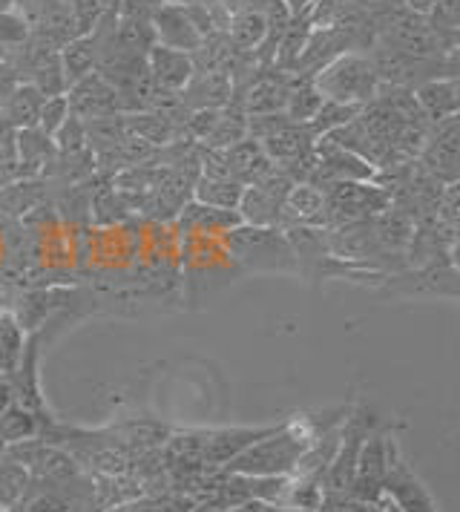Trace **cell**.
Returning <instances> with one entry per match:
<instances>
[{
    "label": "cell",
    "instance_id": "6",
    "mask_svg": "<svg viewBox=\"0 0 460 512\" xmlns=\"http://www.w3.org/2000/svg\"><path fill=\"white\" fill-rule=\"evenodd\" d=\"M383 498L400 512H440L437 501L432 498L429 487L414 475V469L400 452V443L389 432V469H386V484H383Z\"/></svg>",
    "mask_w": 460,
    "mask_h": 512
},
{
    "label": "cell",
    "instance_id": "15",
    "mask_svg": "<svg viewBox=\"0 0 460 512\" xmlns=\"http://www.w3.org/2000/svg\"><path fill=\"white\" fill-rule=\"evenodd\" d=\"M282 208L285 202L268 193L265 187L251 185L245 187L242 193V202H239V216H242V225H253V228H276L282 222Z\"/></svg>",
    "mask_w": 460,
    "mask_h": 512
},
{
    "label": "cell",
    "instance_id": "14",
    "mask_svg": "<svg viewBox=\"0 0 460 512\" xmlns=\"http://www.w3.org/2000/svg\"><path fill=\"white\" fill-rule=\"evenodd\" d=\"M179 225L184 231L199 233V236H216V233H230L233 228H239L242 216H239V210H222L205 205V202H193L184 208Z\"/></svg>",
    "mask_w": 460,
    "mask_h": 512
},
{
    "label": "cell",
    "instance_id": "16",
    "mask_svg": "<svg viewBox=\"0 0 460 512\" xmlns=\"http://www.w3.org/2000/svg\"><path fill=\"white\" fill-rule=\"evenodd\" d=\"M44 435V420L38 418L32 409H26L21 403L12 400V406L0 415V443L3 449L18 446V443L35 441Z\"/></svg>",
    "mask_w": 460,
    "mask_h": 512
},
{
    "label": "cell",
    "instance_id": "28",
    "mask_svg": "<svg viewBox=\"0 0 460 512\" xmlns=\"http://www.w3.org/2000/svg\"><path fill=\"white\" fill-rule=\"evenodd\" d=\"M72 116V110H69V98L67 93L64 95H52V98H46L44 107H41V118H38V130H44L46 136H55L64 124H67V118Z\"/></svg>",
    "mask_w": 460,
    "mask_h": 512
},
{
    "label": "cell",
    "instance_id": "17",
    "mask_svg": "<svg viewBox=\"0 0 460 512\" xmlns=\"http://www.w3.org/2000/svg\"><path fill=\"white\" fill-rule=\"evenodd\" d=\"M282 219H291L297 225H320V222H325V193L314 185H294L288 199H285Z\"/></svg>",
    "mask_w": 460,
    "mask_h": 512
},
{
    "label": "cell",
    "instance_id": "36",
    "mask_svg": "<svg viewBox=\"0 0 460 512\" xmlns=\"http://www.w3.org/2000/svg\"><path fill=\"white\" fill-rule=\"evenodd\" d=\"M12 400H15V395H12V383H9V377H0V415L12 406Z\"/></svg>",
    "mask_w": 460,
    "mask_h": 512
},
{
    "label": "cell",
    "instance_id": "26",
    "mask_svg": "<svg viewBox=\"0 0 460 512\" xmlns=\"http://www.w3.org/2000/svg\"><path fill=\"white\" fill-rule=\"evenodd\" d=\"M58 58H61V70H64L67 84H78V81L87 78L92 72V67H95V47H92V41L72 38Z\"/></svg>",
    "mask_w": 460,
    "mask_h": 512
},
{
    "label": "cell",
    "instance_id": "21",
    "mask_svg": "<svg viewBox=\"0 0 460 512\" xmlns=\"http://www.w3.org/2000/svg\"><path fill=\"white\" fill-rule=\"evenodd\" d=\"M288 93H291V87H288V84H282L279 78H262V81H256L251 90H248L245 110H248L251 116L285 113Z\"/></svg>",
    "mask_w": 460,
    "mask_h": 512
},
{
    "label": "cell",
    "instance_id": "33",
    "mask_svg": "<svg viewBox=\"0 0 460 512\" xmlns=\"http://www.w3.org/2000/svg\"><path fill=\"white\" fill-rule=\"evenodd\" d=\"M104 512H161V507H159V501L138 495V498L121 501V504H115V507H110V510H104Z\"/></svg>",
    "mask_w": 460,
    "mask_h": 512
},
{
    "label": "cell",
    "instance_id": "34",
    "mask_svg": "<svg viewBox=\"0 0 460 512\" xmlns=\"http://www.w3.org/2000/svg\"><path fill=\"white\" fill-rule=\"evenodd\" d=\"M440 70H443V75H460V44H455L440 58Z\"/></svg>",
    "mask_w": 460,
    "mask_h": 512
},
{
    "label": "cell",
    "instance_id": "37",
    "mask_svg": "<svg viewBox=\"0 0 460 512\" xmlns=\"http://www.w3.org/2000/svg\"><path fill=\"white\" fill-rule=\"evenodd\" d=\"M288 9H291V15L294 18H299V15H308V9L314 6V0H282Z\"/></svg>",
    "mask_w": 460,
    "mask_h": 512
},
{
    "label": "cell",
    "instance_id": "32",
    "mask_svg": "<svg viewBox=\"0 0 460 512\" xmlns=\"http://www.w3.org/2000/svg\"><path fill=\"white\" fill-rule=\"evenodd\" d=\"M18 84H21V78H18V70L12 67V64H6L3 58H0V107L9 101V95L18 90Z\"/></svg>",
    "mask_w": 460,
    "mask_h": 512
},
{
    "label": "cell",
    "instance_id": "30",
    "mask_svg": "<svg viewBox=\"0 0 460 512\" xmlns=\"http://www.w3.org/2000/svg\"><path fill=\"white\" fill-rule=\"evenodd\" d=\"M320 512H383V507L374 501H360L348 492H325Z\"/></svg>",
    "mask_w": 460,
    "mask_h": 512
},
{
    "label": "cell",
    "instance_id": "31",
    "mask_svg": "<svg viewBox=\"0 0 460 512\" xmlns=\"http://www.w3.org/2000/svg\"><path fill=\"white\" fill-rule=\"evenodd\" d=\"M26 38H29V24L21 15L0 12V47H15V44H23ZM0 58H3V52H0Z\"/></svg>",
    "mask_w": 460,
    "mask_h": 512
},
{
    "label": "cell",
    "instance_id": "13",
    "mask_svg": "<svg viewBox=\"0 0 460 512\" xmlns=\"http://www.w3.org/2000/svg\"><path fill=\"white\" fill-rule=\"evenodd\" d=\"M222 156H225L230 176L239 185H256V182H262L274 170V162L268 159V153L262 150V144L256 139L236 141Z\"/></svg>",
    "mask_w": 460,
    "mask_h": 512
},
{
    "label": "cell",
    "instance_id": "4",
    "mask_svg": "<svg viewBox=\"0 0 460 512\" xmlns=\"http://www.w3.org/2000/svg\"><path fill=\"white\" fill-rule=\"evenodd\" d=\"M377 429V418L368 409H351L348 418L343 420L340 429V446L331 466L325 469L322 487L325 492H348L351 495V484H354V469H357V458L363 452V443L368 435Z\"/></svg>",
    "mask_w": 460,
    "mask_h": 512
},
{
    "label": "cell",
    "instance_id": "38",
    "mask_svg": "<svg viewBox=\"0 0 460 512\" xmlns=\"http://www.w3.org/2000/svg\"><path fill=\"white\" fill-rule=\"evenodd\" d=\"M380 507H383V512H400L394 504H391L389 498H383V501H380Z\"/></svg>",
    "mask_w": 460,
    "mask_h": 512
},
{
    "label": "cell",
    "instance_id": "8",
    "mask_svg": "<svg viewBox=\"0 0 460 512\" xmlns=\"http://www.w3.org/2000/svg\"><path fill=\"white\" fill-rule=\"evenodd\" d=\"M282 423L274 426H228V429H202V464L213 469L225 466L242 455L251 443L268 438Z\"/></svg>",
    "mask_w": 460,
    "mask_h": 512
},
{
    "label": "cell",
    "instance_id": "20",
    "mask_svg": "<svg viewBox=\"0 0 460 512\" xmlns=\"http://www.w3.org/2000/svg\"><path fill=\"white\" fill-rule=\"evenodd\" d=\"M268 38V15L256 9H242L230 18V41L236 49L253 52Z\"/></svg>",
    "mask_w": 460,
    "mask_h": 512
},
{
    "label": "cell",
    "instance_id": "42",
    "mask_svg": "<svg viewBox=\"0 0 460 512\" xmlns=\"http://www.w3.org/2000/svg\"><path fill=\"white\" fill-rule=\"evenodd\" d=\"M0 458H3V443H0Z\"/></svg>",
    "mask_w": 460,
    "mask_h": 512
},
{
    "label": "cell",
    "instance_id": "11",
    "mask_svg": "<svg viewBox=\"0 0 460 512\" xmlns=\"http://www.w3.org/2000/svg\"><path fill=\"white\" fill-rule=\"evenodd\" d=\"M147 72L153 81H159L167 90H184L196 75V64H193L190 52H179V49L156 44L147 52Z\"/></svg>",
    "mask_w": 460,
    "mask_h": 512
},
{
    "label": "cell",
    "instance_id": "24",
    "mask_svg": "<svg viewBox=\"0 0 460 512\" xmlns=\"http://www.w3.org/2000/svg\"><path fill=\"white\" fill-rule=\"evenodd\" d=\"M23 328L15 314H0V377H12L23 360Z\"/></svg>",
    "mask_w": 460,
    "mask_h": 512
},
{
    "label": "cell",
    "instance_id": "41",
    "mask_svg": "<svg viewBox=\"0 0 460 512\" xmlns=\"http://www.w3.org/2000/svg\"><path fill=\"white\" fill-rule=\"evenodd\" d=\"M170 3H182V6H187V3H190V0H170Z\"/></svg>",
    "mask_w": 460,
    "mask_h": 512
},
{
    "label": "cell",
    "instance_id": "25",
    "mask_svg": "<svg viewBox=\"0 0 460 512\" xmlns=\"http://www.w3.org/2000/svg\"><path fill=\"white\" fill-rule=\"evenodd\" d=\"M320 90L314 87V81H299L297 87H291L288 93V104H285V116L291 118L294 124H311L314 116L320 113L322 107Z\"/></svg>",
    "mask_w": 460,
    "mask_h": 512
},
{
    "label": "cell",
    "instance_id": "9",
    "mask_svg": "<svg viewBox=\"0 0 460 512\" xmlns=\"http://www.w3.org/2000/svg\"><path fill=\"white\" fill-rule=\"evenodd\" d=\"M153 32L159 35L161 47L179 49V52H196L205 41L199 26L193 24L187 6H176V3L159 6V12L153 15Z\"/></svg>",
    "mask_w": 460,
    "mask_h": 512
},
{
    "label": "cell",
    "instance_id": "2",
    "mask_svg": "<svg viewBox=\"0 0 460 512\" xmlns=\"http://www.w3.org/2000/svg\"><path fill=\"white\" fill-rule=\"evenodd\" d=\"M98 484L84 478V472L61 481H32L23 501L9 512H104Z\"/></svg>",
    "mask_w": 460,
    "mask_h": 512
},
{
    "label": "cell",
    "instance_id": "19",
    "mask_svg": "<svg viewBox=\"0 0 460 512\" xmlns=\"http://www.w3.org/2000/svg\"><path fill=\"white\" fill-rule=\"evenodd\" d=\"M322 495H325L322 478H317V475H291L279 507L285 512H320Z\"/></svg>",
    "mask_w": 460,
    "mask_h": 512
},
{
    "label": "cell",
    "instance_id": "29",
    "mask_svg": "<svg viewBox=\"0 0 460 512\" xmlns=\"http://www.w3.org/2000/svg\"><path fill=\"white\" fill-rule=\"evenodd\" d=\"M127 127H130L133 136L144 139L147 144H161L170 136V124L161 116H133L127 118Z\"/></svg>",
    "mask_w": 460,
    "mask_h": 512
},
{
    "label": "cell",
    "instance_id": "7",
    "mask_svg": "<svg viewBox=\"0 0 460 512\" xmlns=\"http://www.w3.org/2000/svg\"><path fill=\"white\" fill-rule=\"evenodd\" d=\"M389 432L391 429H374L363 443V452L357 458L354 469V484L351 495L360 501H383V484H386V469H389Z\"/></svg>",
    "mask_w": 460,
    "mask_h": 512
},
{
    "label": "cell",
    "instance_id": "22",
    "mask_svg": "<svg viewBox=\"0 0 460 512\" xmlns=\"http://www.w3.org/2000/svg\"><path fill=\"white\" fill-rule=\"evenodd\" d=\"M15 150H18V164H23V173H35L49 162V156L55 153V144H52V136H46L44 130L29 127V130H18Z\"/></svg>",
    "mask_w": 460,
    "mask_h": 512
},
{
    "label": "cell",
    "instance_id": "1",
    "mask_svg": "<svg viewBox=\"0 0 460 512\" xmlns=\"http://www.w3.org/2000/svg\"><path fill=\"white\" fill-rule=\"evenodd\" d=\"M314 87L325 101L366 107L380 93V75L374 70L371 58L360 52H343L334 61H328L322 70L314 72Z\"/></svg>",
    "mask_w": 460,
    "mask_h": 512
},
{
    "label": "cell",
    "instance_id": "18",
    "mask_svg": "<svg viewBox=\"0 0 460 512\" xmlns=\"http://www.w3.org/2000/svg\"><path fill=\"white\" fill-rule=\"evenodd\" d=\"M46 95L35 87V84H18V90L9 95V101L0 107V113L12 121L15 130H29V127H38V118H41V107H44Z\"/></svg>",
    "mask_w": 460,
    "mask_h": 512
},
{
    "label": "cell",
    "instance_id": "3",
    "mask_svg": "<svg viewBox=\"0 0 460 512\" xmlns=\"http://www.w3.org/2000/svg\"><path fill=\"white\" fill-rule=\"evenodd\" d=\"M228 245L248 268L256 271H297V256L288 236L276 228L239 225L228 233Z\"/></svg>",
    "mask_w": 460,
    "mask_h": 512
},
{
    "label": "cell",
    "instance_id": "23",
    "mask_svg": "<svg viewBox=\"0 0 460 512\" xmlns=\"http://www.w3.org/2000/svg\"><path fill=\"white\" fill-rule=\"evenodd\" d=\"M32 484V475L26 472V466L12 461L3 449V458H0V512L15 510L23 501V495L29 492Z\"/></svg>",
    "mask_w": 460,
    "mask_h": 512
},
{
    "label": "cell",
    "instance_id": "12",
    "mask_svg": "<svg viewBox=\"0 0 460 512\" xmlns=\"http://www.w3.org/2000/svg\"><path fill=\"white\" fill-rule=\"evenodd\" d=\"M426 159L435 173L460 176V116L443 118L426 141Z\"/></svg>",
    "mask_w": 460,
    "mask_h": 512
},
{
    "label": "cell",
    "instance_id": "39",
    "mask_svg": "<svg viewBox=\"0 0 460 512\" xmlns=\"http://www.w3.org/2000/svg\"><path fill=\"white\" fill-rule=\"evenodd\" d=\"M259 512H285V510H282V507H276V504H262Z\"/></svg>",
    "mask_w": 460,
    "mask_h": 512
},
{
    "label": "cell",
    "instance_id": "10",
    "mask_svg": "<svg viewBox=\"0 0 460 512\" xmlns=\"http://www.w3.org/2000/svg\"><path fill=\"white\" fill-rule=\"evenodd\" d=\"M69 98V110L75 118H107L113 116V110L118 107V95L110 84H104L98 75H87L78 84H72V95Z\"/></svg>",
    "mask_w": 460,
    "mask_h": 512
},
{
    "label": "cell",
    "instance_id": "40",
    "mask_svg": "<svg viewBox=\"0 0 460 512\" xmlns=\"http://www.w3.org/2000/svg\"><path fill=\"white\" fill-rule=\"evenodd\" d=\"M452 259H455V265H458V268H460V242H458V245H455V248H452Z\"/></svg>",
    "mask_w": 460,
    "mask_h": 512
},
{
    "label": "cell",
    "instance_id": "27",
    "mask_svg": "<svg viewBox=\"0 0 460 512\" xmlns=\"http://www.w3.org/2000/svg\"><path fill=\"white\" fill-rule=\"evenodd\" d=\"M242 193H245V185H239L236 179H202L196 187L199 202L222 210H239Z\"/></svg>",
    "mask_w": 460,
    "mask_h": 512
},
{
    "label": "cell",
    "instance_id": "35",
    "mask_svg": "<svg viewBox=\"0 0 460 512\" xmlns=\"http://www.w3.org/2000/svg\"><path fill=\"white\" fill-rule=\"evenodd\" d=\"M15 136H18V130L12 127V121L0 113V147H12L15 144Z\"/></svg>",
    "mask_w": 460,
    "mask_h": 512
},
{
    "label": "cell",
    "instance_id": "5",
    "mask_svg": "<svg viewBox=\"0 0 460 512\" xmlns=\"http://www.w3.org/2000/svg\"><path fill=\"white\" fill-rule=\"evenodd\" d=\"M386 44L397 52L420 58V61H435L449 52V41L432 24V18L412 12V9H400L391 15L389 26H386Z\"/></svg>",
    "mask_w": 460,
    "mask_h": 512
}]
</instances>
